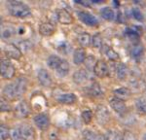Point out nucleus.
Masks as SVG:
<instances>
[{
    "instance_id": "1",
    "label": "nucleus",
    "mask_w": 146,
    "mask_h": 140,
    "mask_svg": "<svg viewBox=\"0 0 146 140\" xmlns=\"http://www.w3.org/2000/svg\"><path fill=\"white\" fill-rule=\"evenodd\" d=\"M27 88V81L23 77H20L13 83L6 85L3 88V96L8 101L15 100L21 97L25 92Z\"/></svg>"
},
{
    "instance_id": "2",
    "label": "nucleus",
    "mask_w": 146,
    "mask_h": 140,
    "mask_svg": "<svg viewBox=\"0 0 146 140\" xmlns=\"http://www.w3.org/2000/svg\"><path fill=\"white\" fill-rule=\"evenodd\" d=\"M8 11L13 17L16 18H27L31 15L30 8L27 4L20 1H11L8 3Z\"/></svg>"
},
{
    "instance_id": "3",
    "label": "nucleus",
    "mask_w": 146,
    "mask_h": 140,
    "mask_svg": "<svg viewBox=\"0 0 146 140\" xmlns=\"http://www.w3.org/2000/svg\"><path fill=\"white\" fill-rule=\"evenodd\" d=\"M0 70H1V77L3 79H12L14 78L16 73V68L13 65V63L8 59H1L0 63Z\"/></svg>"
},
{
    "instance_id": "4",
    "label": "nucleus",
    "mask_w": 146,
    "mask_h": 140,
    "mask_svg": "<svg viewBox=\"0 0 146 140\" xmlns=\"http://www.w3.org/2000/svg\"><path fill=\"white\" fill-rule=\"evenodd\" d=\"M96 122L101 125H106L110 121V113L104 105H98L96 107Z\"/></svg>"
},
{
    "instance_id": "5",
    "label": "nucleus",
    "mask_w": 146,
    "mask_h": 140,
    "mask_svg": "<svg viewBox=\"0 0 146 140\" xmlns=\"http://www.w3.org/2000/svg\"><path fill=\"white\" fill-rule=\"evenodd\" d=\"M30 111H31V109H30L29 104H28L25 100H22V101L19 102V103L16 105L15 110H14L16 117L19 119L27 118V117L29 116Z\"/></svg>"
},
{
    "instance_id": "6",
    "label": "nucleus",
    "mask_w": 146,
    "mask_h": 140,
    "mask_svg": "<svg viewBox=\"0 0 146 140\" xmlns=\"http://www.w3.org/2000/svg\"><path fill=\"white\" fill-rule=\"evenodd\" d=\"M33 122L40 130H46L50 127V118L44 113H39L34 116Z\"/></svg>"
},
{
    "instance_id": "7",
    "label": "nucleus",
    "mask_w": 146,
    "mask_h": 140,
    "mask_svg": "<svg viewBox=\"0 0 146 140\" xmlns=\"http://www.w3.org/2000/svg\"><path fill=\"white\" fill-rule=\"evenodd\" d=\"M78 18L82 22H84L86 25L89 26H96L98 24V20L95 16L92 15L91 13L86 11L78 12Z\"/></svg>"
},
{
    "instance_id": "8",
    "label": "nucleus",
    "mask_w": 146,
    "mask_h": 140,
    "mask_svg": "<svg viewBox=\"0 0 146 140\" xmlns=\"http://www.w3.org/2000/svg\"><path fill=\"white\" fill-rule=\"evenodd\" d=\"M109 105L112 108V110L114 111L115 113L118 114V115L123 116L124 114H126L127 106L123 100L116 98V97H113V98L109 100Z\"/></svg>"
},
{
    "instance_id": "9",
    "label": "nucleus",
    "mask_w": 146,
    "mask_h": 140,
    "mask_svg": "<svg viewBox=\"0 0 146 140\" xmlns=\"http://www.w3.org/2000/svg\"><path fill=\"white\" fill-rule=\"evenodd\" d=\"M94 72H95L96 76L100 77V78H104V77L108 76L109 74V68L106 61L103 59H98L96 63V66L94 68Z\"/></svg>"
},
{
    "instance_id": "10",
    "label": "nucleus",
    "mask_w": 146,
    "mask_h": 140,
    "mask_svg": "<svg viewBox=\"0 0 146 140\" xmlns=\"http://www.w3.org/2000/svg\"><path fill=\"white\" fill-rule=\"evenodd\" d=\"M86 93L89 96L94 97V98H100V97H102V94H103L100 85L96 81L92 82L90 84V86L87 87Z\"/></svg>"
},
{
    "instance_id": "11",
    "label": "nucleus",
    "mask_w": 146,
    "mask_h": 140,
    "mask_svg": "<svg viewBox=\"0 0 146 140\" xmlns=\"http://www.w3.org/2000/svg\"><path fill=\"white\" fill-rule=\"evenodd\" d=\"M56 99L58 100V102H60L62 104L71 105L76 102L77 97L72 92H62L58 93V95H56Z\"/></svg>"
},
{
    "instance_id": "12",
    "label": "nucleus",
    "mask_w": 146,
    "mask_h": 140,
    "mask_svg": "<svg viewBox=\"0 0 146 140\" xmlns=\"http://www.w3.org/2000/svg\"><path fill=\"white\" fill-rule=\"evenodd\" d=\"M4 53L9 58H13V59H19L22 57L21 49L14 44H7L4 48Z\"/></svg>"
},
{
    "instance_id": "13",
    "label": "nucleus",
    "mask_w": 146,
    "mask_h": 140,
    "mask_svg": "<svg viewBox=\"0 0 146 140\" xmlns=\"http://www.w3.org/2000/svg\"><path fill=\"white\" fill-rule=\"evenodd\" d=\"M19 127H20L23 140H34L35 131L31 125H28V123H23V125H21Z\"/></svg>"
},
{
    "instance_id": "14",
    "label": "nucleus",
    "mask_w": 146,
    "mask_h": 140,
    "mask_svg": "<svg viewBox=\"0 0 146 140\" xmlns=\"http://www.w3.org/2000/svg\"><path fill=\"white\" fill-rule=\"evenodd\" d=\"M37 79H38V82L40 83V85L43 86V87H46V88H49L52 85V83H53L51 75L49 74V72L44 68L40 69L38 71Z\"/></svg>"
},
{
    "instance_id": "15",
    "label": "nucleus",
    "mask_w": 146,
    "mask_h": 140,
    "mask_svg": "<svg viewBox=\"0 0 146 140\" xmlns=\"http://www.w3.org/2000/svg\"><path fill=\"white\" fill-rule=\"evenodd\" d=\"M56 18L58 22L62 24H71L73 22V18L71 14L64 9H60L56 12Z\"/></svg>"
},
{
    "instance_id": "16",
    "label": "nucleus",
    "mask_w": 146,
    "mask_h": 140,
    "mask_svg": "<svg viewBox=\"0 0 146 140\" xmlns=\"http://www.w3.org/2000/svg\"><path fill=\"white\" fill-rule=\"evenodd\" d=\"M73 82L77 85H83L89 80V73L85 69H79L73 74Z\"/></svg>"
},
{
    "instance_id": "17",
    "label": "nucleus",
    "mask_w": 146,
    "mask_h": 140,
    "mask_svg": "<svg viewBox=\"0 0 146 140\" xmlns=\"http://www.w3.org/2000/svg\"><path fill=\"white\" fill-rule=\"evenodd\" d=\"M56 30L55 25L50 22H44L39 25V32L43 36H51Z\"/></svg>"
},
{
    "instance_id": "18",
    "label": "nucleus",
    "mask_w": 146,
    "mask_h": 140,
    "mask_svg": "<svg viewBox=\"0 0 146 140\" xmlns=\"http://www.w3.org/2000/svg\"><path fill=\"white\" fill-rule=\"evenodd\" d=\"M87 58V53L84 48H78L74 51L73 53V62L76 65H80L81 63H84Z\"/></svg>"
},
{
    "instance_id": "19",
    "label": "nucleus",
    "mask_w": 146,
    "mask_h": 140,
    "mask_svg": "<svg viewBox=\"0 0 146 140\" xmlns=\"http://www.w3.org/2000/svg\"><path fill=\"white\" fill-rule=\"evenodd\" d=\"M113 93H114V97L123 100V101L126 99H129L131 95V90L127 87H121L116 88V90H113Z\"/></svg>"
},
{
    "instance_id": "20",
    "label": "nucleus",
    "mask_w": 146,
    "mask_h": 140,
    "mask_svg": "<svg viewBox=\"0 0 146 140\" xmlns=\"http://www.w3.org/2000/svg\"><path fill=\"white\" fill-rule=\"evenodd\" d=\"M100 52L102 55H105L106 57L109 58L110 60H117L119 59V55L118 53L116 52L115 50H113L111 47H109L106 44H103L102 47L100 48Z\"/></svg>"
},
{
    "instance_id": "21",
    "label": "nucleus",
    "mask_w": 146,
    "mask_h": 140,
    "mask_svg": "<svg viewBox=\"0 0 146 140\" xmlns=\"http://www.w3.org/2000/svg\"><path fill=\"white\" fill-rule=\"evenodd\" d=\"M144 53V47L140 43H135L131 46V50H129V53H131V57L135 59H139V58L143 55Z\"/></svg>"
},
{
    "instance_id": "22",
    "label": "nucleus",
    "mask_w": 146,
    "mask_h": 140,
    "mask_svg": "<svg viewBox=\"0 0 146 140\" xmlns=\"http://www.w3.org/2000/svg\"><path fill=\"white\" fill-rule=\"evenodd\" d=\"M17 33L16 29L11 25H4L1 28V39L2 40H9L12 39Z\"/></svg>"
},
{
    "instance_id": "23",
    "label": "nucleus",
    "mask_w": 146,
    "mask_h": 140,
    "mask_svg": "<svg viewBox=\"0 0 146 140\" xmlns=\"http://www.w3.org/2000/svg\"><path fill=\"white\" fill-rule=\"evenodd\" d=\"M77 42L81 46V48H86L90 44H92V37L87 32H82V33L78 34V36H77Z\"/></svg>"
},
{
    "instance_id": "24",
    "label": "nucleus",
    "mask_w": 146,
    "mask_h": 140,
    "mask_svg": "<svg viewBox=\"0 0 146 140\" xmlns=\"http://www.w3.org/2000/svg\"><path fill=\"white\" fill-rule=\"evenodd\" d=\"M115 70H116V76L119 80L124 81L128 76V67L123 62H120V63L117 64Z\"/></svg>"
},
{
    "instance_id": "25",
    "label": "nucleus",
    "mask_w": 146,
    "mask_h": 140,
    "mask_svg": "<svg viewBox=\"0 0 146 140\" xmlns=\"http://www.w3.org/2000/svg\"><path fill=\"white\" fill-rule=\"evenodd\" d=\"M135 106L136 112L140 115H146V97L140 96L135 100Z\"/></svg>"
},
{
    "instance_id": "26",
    "label": "nucleus",
    "mask_w": 146,
    "mask_h": 140,
    "mask_svg": "<svg viewBox=\"0 0 146 140\" xmlns=\"http://www.w3.org/2000/svg\"><path fill=\"white\" fill-rule=\"evenodd\" d=\"M69 63H68L67 60L62 59V61L60 62V64L58 65V67L56 68V75H58L60 77H65L68 75L69 73Z\"/></svg>"
},
{
    "instance_id": "27",
    "label": "nucleus",
    "mask_w": 146,
    "mask_h": 140,
    "mask_svg": "<svg viewBox=\"0 0 146 140\" xmlns=\"http://www.w3.org/2000/svg\"><path fill=\"white\" fill-rule=\"evenodd\" d=\"M62 61V59L58 57V55H52L47 58V65H48V67H50L51 69L56 70V68H58V65L60 64Z\"/></svg>"
},
{
    "instance_id": "28",
    "label": "nucleus",
    "mask_w": 146,
    "mask_h": 140,
    "mask_svg": "<svg viewBox=\"0 0 146 140\" xmlns=\"http://www.w3.org/2000/svg\"><path fill=\"white\" fill-rule=\"evenodd\" d=\"M100 16L104 20H108V22H111V20H115V12L112 8L110 7H104L100 10Z\"/></svg>"
},
{
    "instance_id": "29",
    "label": "nucleus",
    "mask_w": 146,
    "mask_h": 140,
    "mask_svg": "<svg viewBox=\"0 0 146 140\" xmlns=\"http://www.w3.org/2000/svg\"><path fill=\"white\" fill-rule=\"evenodd\" d=\"M107 140H125L124 135L120 134V132L116 130H108L105 134Z\"/></svg>"
},
{
    "instance_id": "30",
    "label": "nucleus",
    "mask_w": 146,
    "mask_h": 140,
    "mask_svg": "<svg viewBox=\"0 0 146 140\" xmlns=\"http://www.w3.org/2000/svg\"><path fill=\"white\" fill-rule=\"evenodd\" d=\"M98 60L96 59L95 57H93V55H89V57H87L86 60H85V65H86L87 69L89 70V71H94V68H95L96 66V63Z\"/></svg>"
},
{
    "instance_id": "31",
    "label": "nucleus",
    "mask_w": 146,
    "mask_h": 140,
    "mask_svg": "<svg viewBox=\"0 0 146 140\" xmlns=\"http://www.w3.org/2000/svg\"><path fill=\"white\" fill-rule=\"evenodd\" d=\"M92 45L95 48L100 49L103 45V41H102V37L100 33H96L92 37Z\"/></svg>"
},
{
    "instance_id": "32",
    "label": "nucleus",
    "mask_w": 146,
    "mask_h": 140,
    "mask_svg": "<svg viewBox=\"0 0 146 140\" xmlns=\"http://www.w3.org/2000/svg\"><path fill=\"white\" fill-rule=\"evenodd\" d=\"M10 135H11L10 129H9V128L7 127L5 125H3V123H2V125H0V139H1V140H6V139H8L9 137H10Z\"/></svg>"
},
{
    "instance_id": "33",
    "label": "nucleus",
    "mask_w": 146,
    "mask_h": 140,
    "mask_svg": "<svg viewBox=\"0 0 146 140\" xmlns=\"http://www.w3.org/2000/svg\"><path fill=\"white\" fill-rule=\"evenodd\" d=\"M82 116V120L84 121V123H86V125H89L92 120H93V112H92L91 110H89V109H87V110H84L83 112H82L81 114Z\"/></svg>"
},
{
    "instance_id": "34",
    "label": "nucleus",
    "mask_w": 146,
    "mask_h": 140,
    "mask_svg": "<svg viewBox=\"0 0 146 140\" xmlns=\"http://www.w3.org/2000/svg\"><path fill=\"white\" fill-rule=\"evenodd\" d=\"M98 133L91 129H84L83 130V139L84 140H96Z\"/></svg>"
},
{
    "instance_id": "35",
    "label": "nucleus",
    "mask_w": 146,
    "mask_h": 140,
    "mask_svg": "<svg viewBox=\"0 0 146 140\" xmlns=\"http://www.w3.org/2000/svg\"><path fill=\"white\" fill-rule=\"evenodd\" d=\"M11 138L12 140H23V137H22V134H21V130H20V127H14L13 129L11 130Z\"/></svg>"
},
{
    "instance_id": "36",
    "label": "nucleus",
    "mask_w": 146,
    "mask_h": 140,
    "mask_svg": "<svg viewBox=\"0 0 146 140\" xmlns=\"http://www.w3.org/2000/svg\"><path fill=\"white\" fill-rule=\"evenodd\" d=\"M131 14H133V16L135 17V20H143V15H142L141 11L138 8L133 9V11H131Z\"/></svg>"
},
{
    "instance_id": "37",
    "label": "nucleus",
    "mask_w": 146,
    "mask_h": 140,
    "mask_svg": "<svg viewBox=\"0 0 146 140\" xmlns=\"http://www.w3.org/2000/svg\"><path fill=\"white\" fill-rule=\"evenodd\" d=\"M11 110V106L6 100H3L1 99V111L4 112V111H10Z\"/></svg>"
},
{
    "instance_id": "38",
    "label": "nucleus",
    "mask_w": 146,
    "mask_h": 140,
    "mask_svg": "<svg viewBox=\"0 0 146 140\" xmlns=\"http://www.w3.org/2000/svg\"><path fill=\"white\" fill-rule=\"evenodd\" d=\"M124 139L125 140H136V138L131 133V132H126V134H124Z\"/></svg>"
},
{
    "instance_id": "39",
    "label": "nucleus",
    "mask_w": 146,
    "mask_h": 140,
    "mask_svg": "<svg viewBox=\"0 0 146 140\" xmlns=\"http://www.w3.org/2000/svg\"><path fill=\"white\" fill-rule=\"evenodd\" d=\"M96 140H107V138H106V136H105V135L98 133V136H96Z\"/></svg>"
},
{
    "instance_id": "40",
    "label": "nucleus",
    "mask_w": 146,
    "mask_h": 140,
    "mask_svg": "<svg viewBox=\"0 0 146 140\" xmlns=\"http://www.w3.org/2000/svg\"><path fill=\"white\" fill-rule=\"evenodd\" d=\"M143 140H146V133L143 135Z\"/></svg>"
}]
</instances>
